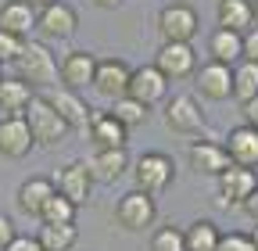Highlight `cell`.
Instances as JSON below:
<instances>
[{"mask_svg": "<svg viewBox=\"0 0 258 251\" xmlns=\"http://www.w3.org/2000/svg\"><path fill=\"white\" fill-rule=\"evenodd\" d=\"M165 130L176 133V137H186V140H212L208 137V122H205V111L198 104V97L190 93H176V97H165Z\"/></svg>", "mask_w": 258, "mask_h": 251, "instance_id": "6da1fadb", "label": "cell"}, {"mask_svg": "<svg viewBox=\"0 0 258 251\" xmlns=\"http://www.w3.org/2000/svg\"><path fill=\"white\" fill-rule=\"evenodd\" d=\"M22 118H25V126H29V133H32V144L43 147V151L57 147L64 137H69V126L57 118V111L47 104V97H32V104L25 108Z\"/></svg>", "mask_w": 258, "mask_h": 251, "instance_id": "7a4b0ae2", "label": "cell"}, {"mask_svg": "<svg viewBox=\"0 0 258 251\" xmlns=\"http://www.w3.org/2000/svg\"><path fill=\"white\" fill-rule=\"evenodd\" d=\"M133 179H137V191L158 198L161 191H169L172 179H176V165L169 154H161V151H147L140 154V158L133 162Z\"/></svg>", "mask_w": 258, "mask_h": 251, "instance_id": "3957f363", "label": "cell"}, {"mask_svg": "<svg viewBox=\"0 0 258 251\" xmlns=\"http://www.w3.org/2000/svg\"><path fill=\"white\" fill-rule=\"evenodd\" d=\"M15 65L22 69L18 79H25L29 86H50L57 79V57H54V50L43 40H25V47H22Z\"/></svg>", "mask_w": 258, "mask_h": 251, "instance_id": "277c9868", "label": "cell"}, {"mask_svg": "<svg viewBox=\"0 0 258 251\" xmlns=\"http://www.w3.org/2000/svg\"><path fill=\"white\" fill-rule=\"evenodd\" d=\"M115 223L129 233H147L158 223V205L144 191H129L115 201Z\"/></svg>", "mask_w": 258, "mask_h": 251, "instance_id": "5b68a950", "label": "cell"}, {"mask_svg": "<svg viewBox=\"0 0 258 251\" xmlns=\"http://www.w3.org/2000/svg\"><path fill=\"white\" fill-rule=\"evenodd\" d=\"M198 29H201L198 11H194L190 4H183V0H176V4H169V8L158 11L161 43H190L194 36H198Z\"/></svg>", "mask_w": 258, "mask_h": 251, "instance_id": "8992f818", "label": "cell"}, {"mask_svg": "<svg viewBox=\"0 0 258 251\" xmlns=\"http://www.w3.org/2000/svg\"><path fill=\"white\" fill-rule=\"evenodd\" d=\"M125 97L140 101V104L151 111L154 104H165V97H169V79L161 76L154 65H137V69H129V86H125Z\"/></svg>", "mask_w": 258, "mask_h": 251, "instance_id": "52a82bcc", "label": "cell"}, {"mask_svg": "<svg viewBox=\"0 0 258 251\" xmlns=\"http://www.w3.org/2000/svg\"><path fill=\"white\" fill-rule=\"evenodd\" d=\"M151 65L172 83V79H186L198 72V54H194L190 43H161Z\"/></svg>", "mask_w": 258, "mask_h": 251, "instance_id": "ba28073f", "label": "cell"}, {"mask_svg": "<svg viewBox=\"0 0 258 251\" xmlns=\"http://www.w3.org/2000/svg\"><path fill=\"white\" fill-rule=\"evenodd\" d=\"M36 29L47 40H72L79 29V11L72 4H64V0H57V4L36 11Z\"/></svg>", "mask_w": 258, "mask_h": 251, "instance_id": "9c48e42d", "label": "cell"}, {"mask_svg": "<svg viewBox=\"0 0 258 251\" xmlns=\"http://www.w3.org/2000/svg\"><path fill=\"white\" fill-rule=\"evenodd\" d=\"M83 133L93 144V151H118L129 140V130H125L118 118H111L108 111H90V122H86Z\"/></svg>", "mask_w": 258, "mask_h": 251, "instance_id": "30bf717a", "label": "cell"}, {"mask_svg": "<svg viewBox=\"0 0 258 251\" xmlns=\"http://www.w3.org/2000/svg\"><path fill=\"white\" fill-rule=\"evenodd\" d=\"M54 194H61L64 201H72L76 208L90 201L93 194V179L86 172V162H69L64 169L54 172Z\"/></svg>", "mask_w": 258, "mask_h": 251, "instance_id": "8fae6325", "label": "cell"}, {"mask_svg": "<svg viewBox=\"0 0 258 251\" xmlns=\"http://www.w3.org/2000/svg\"><path fill=\"white\" fill-rule=\"evenodd\" d=\"M101 97L118 101L125 97V86H129V65L122 57H97V69H93V83H90Z\"/></svg>", "mask_w": 258, "mask_h": 251, "instance_id": "7c38bea8", "label": "cell"}, {"mask_svg": "<svg viewBox=\"0 0 258 251\" xmlns=\"http://www.w3.org/2000/svg\"><path fill=\"white\" fill-rule=\"evenodd\" d=\"M254 186H258V172H254V169L230 165V169L219 176V194H215V201H219V208H230V205L240 208Z\"/></svg>", "mask_w": 258, "mask_h": 251, "instance_id": "4fadbf2b", "label": "cell"}, {"mask_svg": "<svg viewBox=\"0 0 258 251\" xmlns=\"http://www.w3.org/2000/svg\"><path fill=\"white\" fill-rule=\"evenodd\" d=\"M194 86L205 101H230L233 97V69L219 65V61H208L194 72Z\"/></svg>", "mask_w": 258, "mask_h": 251, "instance_id": "5bb4252c", "label": "cell"}, {"mask_svg": "<svg viewBox=\"0 0 258 251\" xmlns=\"http://www.w3.org/2000/svg\"><path fill=\"white\" fill-rule=\"evenodd\" d=\"M186 165L198 172V176H222L230 169V158H226V151L219 140H190L186 147Z\"/></svg>", "mask_w": 258, "mask_h": 251, "instance_id": "9a60e30c", "label": "cell"}, {"mask_svg": "<svg viewBox=\"0 0 258 251\" xmlns=\"http://www.w3.org/2000/svg\"><path fill=\"white\" fill-rule=\"evenodd\" d=\"M93 69H97V57L90 50H69L57 61V79H61L64 90L79 93V90H86L93 83Z\"/></svg>", "mask_w": 258, "mask_h": 251, "instance_id": "2e32d148", "label": "cell"}, {"mask_svg": "<svg viewBox=\"0 0 258 251\" xmlns=\"http://www.w3.org/2000/svg\"><path fill=\"white\" fill-rule=\"evenodd\" d=\"M222 151H226V158H230V165L258 172V130L254 126H233L226 144H222Z\"/></svg>", "mask_w": 258, "mask_h": 251, "instance_id": "e0dca14e", "label": "cell"}, {"mask_svg": "<svg viewBox=\"0 0 258 251\" xmlns=\"http://www.w3.org/2000/svg\"><path fill=\"white\" fill-rule=\"evenodd\" d=\"M36 147L32 144V133L22 115H4L0 118V154L4 158H25V154Z\"/></svg>", "mask_w": 258, "mask_h": 251, "instance_id": "ac0fdd59", "label": "cell"}, {"mask_svg": "<svg viewBox=\"0 0 258 251\" xmlns=\"http://www.w3.org/2000/svg\"><path fill=\"white\" fill-rule=\"evenodd\" d=\"M125 169H129L125 147H118V151H93L86 158V172H90L93 183H115V179L125 176Z\"/></svg>", "mask_w": 258, "mask_h": 251, "instance_id": "d6986e66", "label": "cell"}, {"mask_svg": "<svg viewBox=\"0 0 258 251\" xmlns=\"http://www.w3.org/2000/svg\"><path fill=\"white\" fill-rule=\"evenodd\" d=\"M47 104L57 111V118L69 126V130H86L90 108H86V101L79 97V93H72V90H50L47 93Z\"/></svg>", "mask_w": 258, "mask_h": 251, "instance_id": "ffe728a7", "label": "cell"}, {"mask_svg": "<svg viewBox=\"0 0 258 251\" xmlns=\"http://www.w3.org/2000/svg\"><path fill=\"white\" fill-rule=\"evenodd\" d=\"M36 29V11L25 0H8L0 4V33H8L15 40H29V33Z\"/></svg>", "mask_w": 258, "mask_h": 251, "instance_id": "44dd1931", "label": "cell"}, {"mask_svg": "<svg viewBox=\"0 0 258 251\" xmlns=\"http://www.w3.org/2000/svg\"><path fill=\"white\" fill-rule=\"evenodd\" d=\"M32 86L18 76H4L0 79V111L4 115H25V108L32 104Z\"/></svg>", "mask_w": 258, "mask_h": 251, "instance_id": "7402d4cb", "label": "cell"}, {"mask_svg": "<svg viewBox=\"0 0 258 251\" xmlns=\"http://www.w3.org/2000/svg\"><path fill=\"white\" fill-rule=\"evenodd\" d=\"M215 18H219V29L244 36L247 29L254 25L251 22V0H219V4H215Z\"/></svg>", "mask_w": 258, "mask_h": 251, "instance_id": "603a6c76", "label": "cell"}, {"mask_svg": "<svg viewBox=\"0 0 258 251\" xmlns=\"http://www.w3.org/2000/svg\"><path fill=\"white\" fill-rule=\"evenodd\" d=\"M54 194V179L50 176H29L18 186V208L29 215H40V208L47 205V198Z\"/></svg>", "mask_w": 258, "mask_h": 251, "instance_id": "cb8c5ba5", "label": "cell"}, {"mask_svg": "<svg viewBox=\"0 0 258 251\" xmlns=\"http://www.w3.org/2000/svg\"><path fill=\"white\" fill-rule=\"evenodd\" d=\"M222 240V230L212 223V219H194V223L183 230V247L186 251H215Z\"/></svg>", "mask_w": 258, "mask_h": 251, "instance_id": "d4e9b609", "label": "cell"}, {"mask_svg": "<svg viewBox=\"0 0 258 251\" xmlns=\"http://www.w3.org/2000/svg\"><path fill=\"white\" fill-rule=\"evenodd\" d=\"M208 57L219 61V65H237V61H244V50H240V36L237 33H226V29H215V33L208 36Z\"/></svg>", "mask_w": 258, "mask_h": 251, "instance_id": "484cf974", "label": "cell"}, {"mask_svg": "<svg viewBox=\"0 0 258 251\" xmlns=\"http://www.w3.org/2000/svg\"><path fill=\"white\" fill-rule=\"evenodd\" d=\"M36 240H40V247H43V251H72V247H76V240H79V230H76V223L40 226Z\"/></svg>", "mask_w": 258, "mask_h": 251, "instance_id": "4316f807", "label": "cell"}, {"mask_svg": "<svg viewBox=\"0 0 258 251\" xmlns=\"http://www.w3.org/2000/svg\"><path fill=\"white\" fill-rule=\"evenodd\" d=\"M233 97L240 104L258 97V61H237L233 65Z\"/></svg>", "mask_w": 258, "mask_h": 251, "instance_id": "83f0119b", "label": "cell"}, {"mask_svg": "<svg viewBox=\"0 0 258 251\" xmlns=\"http://www.w3.org/2000/svg\"><path fill=\"white\" fill-rule=\"evenodd\" d=\"M76 212H79V208H76L72 201H64L61 194H50L36 219H40L43 226H61V223H76Z\"/></svg>", "mask_w": 258, "mask_h": 251, "instance_id": "f1b7e54d", "label": "cell"}, {"mask_svg": "<svg viewBox=\"0 0 258 251\" xmlns=\"http://www.w3.org/2000/svg\"><path fill=\"white\" fill-rule=\"evenodd\" d=\"M108 115L118 118L125 130H137V126L147 122V108H144L140 101H133V97H118V101H111V111H108Z\"/></svg>", "mask_w": 258, "mask_h": 251, "instance_id": "f546056e", "label": "cell"}, {"mask_svg": "<svg viewBox=\"0 0 258 251\" xmlns=\"http://www.w3.org/2000/svg\"><path fill=\"white\" fill-rule=\"evenodd\" d=\"M147 251H186V247H183V230H179V226H172V223L158 226V230L151 233Z\"/></svg>", "mask_w": 258, "mask_h": 251, "instance_id": "4dcf8cb0", "label": "cell"}, {"mask_svg": "<svg viewBox=\"0 0 258 251\" xmlns=\"http://www.w3.org/2000/svg\"><path fill=\"white\" fill-rule=\"evenodd\" d=\"M22 47H25V40H15L8 33H0V65H15L18 54H22Z\"/></svg>", "mask_w": 258, "mask_h": 251, "instance_id": "1f68e13d", "label": "cell"}, {"mask_svg": "<svg viewBox=\"0 0 258 251\" xmlns=\"http://www.w3.org/2000/svg\"><path fill=\"white\" fill-rule=\"evenodd\" d=\"M215 251H254V244L244 233H222V240H219Z\"/></svg>", "mask_w": 258, "mask_h": 251, "instance_id": "d6a6232c", "label": "cell"}, {"mask_svg": "<svg viewBox=\"0 0 258 251\" xmlns=\"http://www.w3.org/2000/svg\"><path fill=\"white\" fill-rule=\"evenodd\" d=\"M240 50H244V61H258V25H251L240 36Z\"/></svg>", "mask_w": 258, "mask_h": 251, "instance_id": "836d02e7", "label": "cell"}, {"mask_svg": "<svg viewBox=\"0 0 258 251\" xmlns=\"http://www.w3.org/2000/svg\"><path fill=\"white\" fill-rule=\"evenodd\" d=\"M18 237V230H15V223H11V215H4L0 212V251H4L11 240Z\"/></svg>", "mask_w": 258, "mask_h": 251, "instance_id": "e575fe53", "label": "cell"}, {"mask_svg": "<svg viewBox=\"0 0 258 251\" xmlns=\"http://www.w3.org/2000/svg\"><path fill=\"white\" fill-rule=\"evenodd\" d=\"M4 251H43V247H40V240H36V237H25V233H18V237H15V240H11Z\"/></svg>", "mask_w": 258, "mask_h": 251, "instance_id": "d590c367", "label": "cell"}, {"mask_svg": "<svg viewBox=\"0 0 258 251\" xmlns=\"http://www.w3.org/2000/svg\"><path fill=\"white\" fill-rule=\"evenodd\" d=\"M240 115H244V126H254V130H258V97L244 101L240 104Z\"/></svg>", "mask_w": 258, "mask_h": 251, "instance_id": "8d00e7d4", "label": "cell"}, {"mask_svg": "<svg viewBox=\"0 0 258 251\" xmlns=\"http://www.w3.org/2000/svg\"><path fill=\"white\" fill-rule=\"evenodd\" d=\"M240 212H244V215L251 219V223H258V186H254V191L247 194V201L240 205Z\"/></svg>", "mask_w": 258, "mask_h": 251, "instance_id": "74e56055", "label": "cell"}, {"mask_svg": "<svg viewBox=\"0 0 258 251\" xmlns=\"http://www.w3.org/2000/svg\"><path fill=\"white\" fill-rule=\"evenodd\" d=\"M25 4H29L32 11H43V8H50V4H57V0H25Z\"/></svg>", "mask_w": 258, "mask_h": 251, "instance_id": "f35d334b", "label": "cell"}, {"mask_svg": "<svg viewBox=\"0 0 258 251\" xmlns=\"http://www.w3.org/2000/svg\"><path fill=\"white\" fill-rule=\"evenodd\" d=\"M90 4H93V8H104V11H111V8H118V4H122V0H90Z\"/></svg>", "mask_w": 258, "mask_h": 251, "instance_id": "ab89813d", "label": "cell"}, {"mask_svg": "<svg viewBox=\"0 0 258 251\" xmlns=\"http://www.w3.org/2000/svg\"><path fill=\"white\" fill-rule=\"evenodd\" d=\"M247 240H251V244H254V251H258V223H254V230L247 233Z\"/></svg>", "mask_w": 258, "mask_h": 251, "instance_id": "60d3db41", "label": "cell"}, {"mask_svg": "<svg viewBox=\"0 0 258 251\" xmlns=\"http://www.w3.org/2000/svg\"><path fill=\"white\" fill-rule=\"evenodd\" d=\"M251 22L258 25V0H251Z\"/></svg>", "mask_w": 258, "mask_h": 251, "instance_id": "b9f144b4", "label": "cell"}, {"mask_svg": "<svg viewBox=\"0 0 258 251\" xmlns=\"http://www.w3.org/2000/svg\"><path fill=\"white\" fill-rule=\"evenodd\" d=\"M0 79H4V65H0Z\"/></svg>", "mask_w": 258, "mask_h": 251, "instance_id": "7bdbcfd3", "label": "cell"}]
</instances>
